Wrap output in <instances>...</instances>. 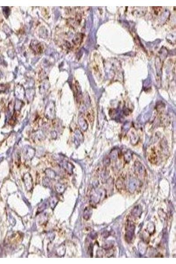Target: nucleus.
<instances>
[{
    "mask_svg": "<svg viewBox=\"0 0 176 264\" xmlns=\"http://www.w3.org/2000/svg\"><path fill=\"white\" fill-rule=\"evenodd\" d=\"M87 117L90 123H94V113L93 112H89L87 114Z\"/></svg>",
    "mask_w": 176,
    "mask_h": 264,
    "instance_id": "9b49d317",
    "label": "nucleus"
},
{
    "mask_svg": "<svg viewBox=\"0 0 176 264\" xmlns=\"http://www.w3.org/2000/svg\"><path fill=\"white\" fill-rule=\"evenodd\" d=\"M78 123H79V125H80L82 130L84 131L86 130L88 128V123L85 119L81 117L79 118L78 120Z\"/></svg>",
    "mask_w": 176,
    "mask_h": 264,
    "instance_id": "9d476101",
    "label": "nucleus"
},
{
    "mask_svg": "<svg viewBox=\"0 0 176 264\" xmlns=\"http://www.w3.org/2000/svg\"><path fill=\"white\" fill-rule=\"evenodd\" d=\"M106 195L105 190L103 188L94 189L91 192L90 203L92 205H96L104 199Z\"/></svg>",
    "mask_w": 176,
    "mask_h": 264,
    "instance_id": "f257e3e1",
    "label": "nucleus"
},
{
    "mask_svg": "<svg viewBox=\"0 0 176 264\" xmlns=\"http://www.w3.org/2000/svg\"><path fill=\"white\" fill-rule=\"evenodd\" d=\"M134 170L137 177L143 179L147 176V171L144 166L139 161L134 163Z\"/></svg>",
    "mask_w": 176,
    "mask_h": 264,
    "instance_id": "7ed1b4c3",
    "label": "nucleus"
},
{
    "mask_svg": "<svg viewBox=\"0 0 176 264\" xmlns=\"http://www.w3.org/2000/svg\"><path fill=\"white\" fill-rule=\"evenodd\" d=\"M148 159L151 164H155L158 162V156L155 148H151L148 153Z\"/></svg>",
    "mask_w": 176,
    "mask_h": 264,
    "instance_id": "423d86ee",
    "label": "nucleus"
},
{
    "mask_svg": "<svg viewBox=\"0 0 176 264\" xmlns=\"http://www.w3.org/2000/svg\"><path fill=\"white\" fill-rule=\"evenodd\" d=\"M125 181V179L124 177H118V179H117L116 182V187L119 191L126 188Z\"/></svg>",
    "mask_w": 176,
    "mask_h": 264,
    "instance_id": "6e6552de",
    "label": "nucleus"
},
{
    "mask_svg": "<svg viewBox=\"0 0 176 264\" xmlns=\"http://www.w3.org/2000/svg\"><path fill=\"white\" fill-rule=\"evenodd\" d=\"M141 185L140 182L135 178H132L129 180L128 184V189L130 193H134L137 190Z\"/></svg>",
    "mask_w": 176,
    "mask_h": 264,
    "instance_id": "20e7f679",
    "label": "nucleus"
},
{
    "mask_svg": "<svg viewBox=\"0 0 176 264\" xmlns=\"http://www.w3.org/2000/svg\"><path fill=\"white\" fill-rule=\"evenodd\" d=\"M105 162H104V165H105V166H107L108 165L110 164V159L109 158H106L105 159Z\"/></svg>",
    "mask_w": 176,
    "mask_h": 264,
    "instance_id": "4468645a",
    "label": "nucleus"
},
{
    "mask_svg": "<svg viewBox=\"0 0 176 264\" xmlns=\"http://www.w3.org/2000/svg\"><path fill=\"white\" fill-rule=\"evenodd\" d=\"M132 157V155L130 152H127L125 154V160L127 162H130L131 159Z\"/></svg>",
    "mask_w": 176,
    "mask_h": 264,
    "instance_id": "f8f14e48",
    "label": "nucleus"
},
{
    "mask_svg": "<svg viewBox=\"0 0 176 264\" xmlns=\"http://www.w3.org/2000/svg\"><path fill=\"white\" fill-rule=\"evenodd\" d=\"M4 90V86L2 85H0V92L3 91Z\"/></svg>",
    "mask_w": 176,
    "mask_h": 264,
    "instance_id": "2eb2a0df",
    "label": "nucleus"
},
{
    "mask_svg": "<svg viewBox=\"0 0 176 264\" xmlns=\"http://www.w3.org/2000/svg\"><path fill=\"white\" fill-rule=\"evenodd\" d=\"M142 213V209L141 205H137L132 210L130 218L134 219L135 220L138 219L141 217Z\"/></svg>",
    "mask_w": 176,
    "mask_h": 264,
    "instance_id": "39448f33",
    "label": "nucleus"
},
{
    "mask_svg": "<svg viewBox=\"0 0 176 264\" xmlns=\"http://www.w3.org/2000/svg\"><path fill=\"white\" fill-rule=\"evenodd\" d=\"M46 115L48 118L53 119L55 116V111L53 105H50L48 107H46Z\"/></svg>",
    "mask_w": 176,
    "mask_h": 264,
    "instance_id": "0eeeda50",
    "label": "nucleus"
},
{
    "mask_svg": "<svg viewBox=\"0 0 176 264\" xmlns=\"http://www.w3.org/2000/svg\"><path fill=\"white\" fill-rule=\"evenodd\" d=\"M92 215V210L90 207H86L84 211L83 218L86 220H88Z\"/></svg>",
    "mask_w": 176,
    "mask_h": 264,
    "instance_id": "1a4fd4ad",
    "label": "nucleus"
},
{
    "mask_svg": "<svg viewBox=\"0 0 176 264\" xmlns=\"http://www.w3.org/2000/svg\"><path fill=\"white\" fill-rule=\"evenodd\" d=\"M125 239L128 243H130L134 237L135 225L130 219H128L125 228Z\"/></svg>",
    "mask_w": 176,
    "mask_h": 264,
    "instance_id": "f03ea898",
    "label": "nucleus"
},
{
    "mask_svg": "<svg viewBox=\"0 0 176 264\" xmlns=\"http://www.w3.org/2000/svg\"><path fill=\"white\" fill-rule=\"evenodd\" d=\"M153 8L155 13L156 14H158L162 9V8L160 7H154Z\"/></svg>",
    "mask_w": 176,
    "mask_h": 264,
    "instance_id": "ddd939ff",
    "label": "nucleus"
}]
</instances>
